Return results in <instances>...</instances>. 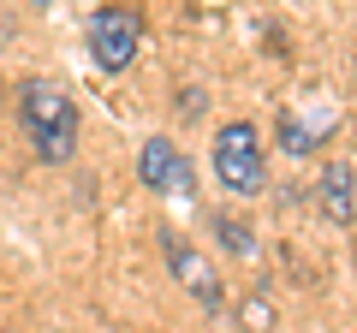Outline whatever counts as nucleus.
Segmentation results:
<instances>
[{"label": "nucleus", "mask_w": 357, "mask_h": 333, "mask_svg": "<svg viewBox=\"0 0 357 333\" xmlns=\"http://www.w3.org/2000/svg\"><path fill=\"white\" fill-rule=\"evenodd\" d=\"M18 119H24V137H30V149H36V161H48V166L72 161V149H77V107H72V95H66L60 84L30 77L24 90H18Z\"/></svg>", "instance_id": "obj_1"}, {"label": "nucleus", "mask_w": 357, "mask_h": 333, "mask_svg": "<svg viewBox=\"0 0 357 333\" xmlns=\"http://www.w3.org/2000/svg\"><path fill=\"white\" fill-rule=\"evenodd\" d=\"M215 179L232 196H262L268 161H262V131L250 119H232V125L215 131Z\"/></svg>", "instance_id": "obj_2"}, {"label": "nucleus", "mask_w": 357, "mask_h": 333, "mask_svg": "<svg viewBox=\"0 0 357 333\" xmlns=\"http://www.w3.org/2000/svg\"><path fill=\"white\" fill-rule=\"evenodd\" d=\"M143 48V13L137 6H102L89 18V60L102 72H126Z\"/></svg>", "instance_id": "obj_3"}, {"label": "nucleus", "mask_w": 357, "mask_h": 333, "mask_svg": "<svg viewBox=\"0 0 357 333\" xmlns=\"http://www.w3.org/2000/svg\"><path fill=\"white\" fill-rule=\"evenodd\" d=\"M137 179L149 185V191H161V196H191V191H197L191 166H185V155H178V143H167V137H149V143H143Z\"/></svg>", "instance_id": "obj_4"}, {"label": "nucleus", "mask_w": 357, "mask_h": 333, "mask_svg": "<svg viewBox=\"0 0 357 333\" xmlns=\"http://www.w3.org/2000/svg\"><path fill=\"white\" fill-rule=\"evenodd\" d=\"M161 250H167V268L178 274V286H185V292H191L203 309H220V304H227V292H220L215 268H208V262L197 256V250L178 238V232H161Z\"/></svg>", "instance_id": "obj_5"}, {"label": "nucleus", "mask_w": 357, "mask_h": 333, "mask_svg": "<svg viewBox=\"0 0 357 333\" xmlns=\"http://www.w3.org/2000/svg\"><path fill=\"white\" fill-rule=\"evenodd\" d=\"M316 203L333 226H351L357 220V166L351 161H328L321 166V185H316Z\"/></svg>", "instance_id": "obj_6"}, {"label": "nucleus", "mask_w": 357, "mask_h": 333, "mask_svg": "<svg viewBox=\"0 0 357 333\" xmlns=\"http://www.w3.org/2000/svg\"><path fill=\"white\" fill-rule=\"evenodd\" d=\"M215 232H220V250H232V256H250V226L232 215H215Z\"/></svg>", "instance_id": "obj_7"}, {"label": "nucleus", "mask_w": 357, "mask_h": 333, "mask_svg": "<svg viewBox=\"0 0 357 333\" xmlns=\"http://www.w3.org/2000/svg\"><path fill=\"white\" fill-rule=\"evenodd\" d=\"M280 137H286V155H310V149H316V137H304V125H298L292 114L280 119Z\"/></svg>", "instance_id": "obj_8"}, {"label": "nucleus", "mask_w": 357, "mask_h": 333, "mask_svg": "<svg viewBox=\"0 0 357 333\" xmlns=\"http://www.w3.org/2000/svg\"><path fill=\"white\" fill-rule=\"evenodd\" d=\"M268 321H274V309H268L262 297H250V304H244V327H250V333H262Z\"/></svg>", "instance_id": "obj_9"}, {"label": "nucleus", "mask_w": 357, "mask_h": 333, "mask_svg": "<svg viewBox=\"0 0 357 333\" xmlns=\"http://www.w3.org/2000/svg\"><path fill=\"white\" fill-rule=\"evenodd\" d=\"M30 6H54V0H30Z\"/></svg>", "instance_id": "obj_10"}]
</instances>
